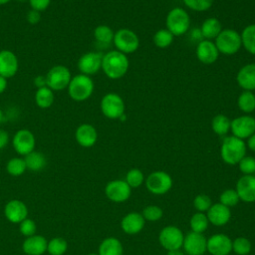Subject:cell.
<instances>
[{"instance_id":"11","label":"cell","mask_w":255,"mask_h":255,"mask_svg":"<svg viewBox=\"0 0 255 255\" xmlns=\"http://www.w3.org/2000/svg\"><path fill=\"white\" fill-rule=\"evenodd\" d=\"M230 131L240 139L248 138L255 132V118L248 115L235 118L230 123Z\"/></svg>"},{"instance_id":"44","label":"cell","mask_w":255,"mask_h":255,"mask_svg":"<svg viewBox=\"0 0 255 255\" xmlns=\"http://www.w3.org/2000/svg\"><path fill=\"white\" fill-rule=\"evenodd\" d=\"M239 170L244 175H250L255 172V158L253 156L245 155L239 162H238Z\"/></svg>"},{"instance_id":"50","label":"cell","mask_w":255,"mask_h":255,"mask_svg":"<svg viewBox=\"0 0 255 255\" xmlns=\"http://www.w3.org/2000/svg\"><path fill=\"white\" fill-rule=\"evenodd\" d=\"M34 84L37 87V89L39 88H43V87H47V81H46V76H37L34 79Z\"/></svg>"},{"instance_id":"23","label":"cell","mask_w":255,"mask_h":255,"mask_svg":"<svg viewBox=\"0 0 255 255\" xmlns=\"http://www.w3.org/2000/svg\"><path fill=\"white\" fill-rule=\"evenodd\" d=\"M75 138L81 146L91 147L97 142L98 131L96 128L90 124H82L75 131Z\"/></svg>"},{"instance_id":"20","label":"cell","mask_w":255,"mask_h":255,"mask_svg":"<svg viewBox=\"0 0 255 255\" xmlns=\"http://www.w3.org/2000/svg\"><path fill=\"white\" fill-rule=\"evenodd\" d=\"M5 217L12 223H20L27 218L28 208L26 204L18 199H12L4 207Z\"/></svg>"},{"instance_id":"52","label":"cell","mask_w":255,"mask_h":255,"mask_svg":"<svg viewBox=\"0 0 255 255\" xmlns=\"http://www.w3.org/2000/svg\"><path fill=\"white\" fill-rule=\"evenodd\" d=\"M7 85H8L7 79L0 76V95L5 92V90L7 89Z\"/></svg>"},{"instance_id":"54","label":"cell","mask_w":255,"mask_h":255,"mask_svg":"<svg viewBox=\"0 0 255 255\" xmlns=\"http://www.w3.org/2000/svg\"><path fill=\"white\" fill-rule=\"evenodd\" d=\"M11 0H0V5H5L7 4L8 2H10Z\"/></svg>"},{"instance_id":"7","label":"cell","mask_w":255,"mask_h":255,"mask_svg":"<svg viewBox=\"0 0 255 255\" xmlns=\"http://www.w3.org/2000/svg\"><path fill=\"white\" fill-rule=\"evenodd\" d=\"M102 114L110 120H119L125 114V102L116 93L106 94L100 103Z\"/></svg>"},{"instance_id":"16","label":"cell","mask_w":255,"mask_h":255,"mask_svg":"<svg viewBox=\"0 0 255 255\" xmlns=\"http://www.w3.org/2000/svg\"><path fill=\"white\" fill-rule=\"evenodd\" d=\"M206 249L211 255H228L232 251V240L223 233L213 234L207 239Z\"/></svg>"},{"instance_id":"49","label":"cell","mask_w":255,"mask_h":255,"mask_svg":"<svg viewBox=\"0 0 255 255\" xmlns=\"http://www.w3.org/2000/svg\"><path fill=\"white\" fill-rule=\"evenodd\" d=\"M189 36H190V39H191L192 41H196V42H198V43H199L200 41L204 40V39H203V37H202L201 31H200V29H199V28H196V29L191 30V31H190V34H189Z\"/></svg>"},{"instance_id":"14","label":"cell","mask_w":255,"mask_h":255,"mask_svg":"<svg viewBox=\"0 0 255 255\" xmlns=\"http://www.w3.org/2000/svg\"><path fill=\"white\" fill-rule=\"evenodd\" d=\"M103 54L100 52H88L80 57L78 60V69L81 74L92 76L102 69Z\"/></svg>"},{"instance_id":"13","label":"cell","mask_w":255,"mask_h":255,"mask_svg":"<svg viewBox=\"0 0 255 255\" xmlns=\"http://www.w3.org/2000/svg\"><path fill=\"white\" fill-rule=\"evenodd\" d=\"M105 193L111 201L121 203L127 201L129 198L131 194V188L126 182V180L115 179L107 183L105 187Z\"/></svg>"},{"instance_id":"10","label":"cell","mask_w":255,"mask_h":255,"mask_svg":"<svg viewBox=\"0 0 255 255\" xmlns=\"http://www.w3.org/2000/svg\"><path fill=\"white\" fill-rule=\"evenodd\" d=\"M184 235L182 231L173 225L163 227L158 234V241L163 249L168 251L178 250L182 247Z\"/></svg>"},{"instance_id":"15","label":"cell","mask_w":255,"mask_h":255,"mask_svg":"<svg viewBox=\"0 0 255 255\" xmlns=\"http://www.w3.org/2000/svg\"><path fill=\"white\" fill-rule=\"evenodd\" d=\"M207 239L203 233L189 232L184 236L182 247L187 255H203L207 249Z\"/></svg>"},{"instance_id":"26","label":"cell","mask_w":255,"mask_h":255,"mask_svg":"<svg viewBox=\"0 0 255 255\" xmlns=\"http://www.w3.org/2000/svg\"><path fill=\"white\" fill-rule=\"evenodd\" d=\"M199 29L201 31L203 39L212 41L222 31V25L217 18L209 17L202 22Z\"/></svg>"},{"instance_id":"42","label":"cell","mask_w":255,"mask_h":255,"mask_svg":"<svg viewBox=\"0 0 255 255\" xmlns=\"http://www.w3.org/2000/svg\"><path fill=\"white\" fill-rule=\"evenodd\" d=\"M183 3L190 10L196 12H203L208 10L212 6L213 0H183Z\"/></svg>"},{"instance_id":"22","label":"cell","mask_w":255,"mask_h":255,"mask_svg":"<svg viewBox=\"0 0 255 255\" xmlns=\"http://www.w3.org/2000/svg\"><path fill=\"white\" fill-rule=\"evenodd\" d=\"M144 224L145 220L140 213L129 212L123 217L121 221V228L125 233L128 235H134L143 229Z\"/></svg>"},{"instance_id":"30","label":"cell","mask_w":255,"mask_h":255,"mask_svg":"<svg viewBox=\"0 0 255 255\" xmlns=\"http://www.w3.org/2000/svg\"><path fill=\"white\" fill-rule=\"evenodd\" d=\"M241 42L243 48L251 55H255V24L246 26L241 34Z\"/></svg>"},{"instance_id":"9","label":"cell","mask_w":255,"mask_h":255,"mask_svg":"<svg viewBox=\"0 0 255 255\" xmlns=\"http://www.w3.org/2000/svg\"><path fill=\"white\" fill-rule=\"evenodd\" d=\"M145 186L150 193L162 195L167 193L172 187V178L167 172L156 170L148 174L145 179Z\"/></svg>"},{"instance_id":"55","label":"cell","mask_w":255,"mask_h":255,"mask_svg":"<svg viewBox=\"0 0 255 255\" xmlns=\"http://www.w3.org/2000/svg\"><path fill=\"white\" fill-rule=\"evenodd\" d=\"M2 120H3V113H2V110L0 109V123L2 122Z\"/></svg>"},{"instance_id":"2","label":"cell","mask_w":255,"mask_h":255,"mask_svg":"<svg viewBox=\"0 0 255 255\" xmlns=\"http://www.w3.org/2000/svg\"><path fill=\"white\" fill-rule=\"evenodd\" d=\"M246 143L234 135L225 136L220 147V155L222 160L229 164L235 165L246 155Z\"/></svg>"},{"instance_id":"57","label":"cell","mask_w":255,"mask_h":255,"mask_svg":"<svg viewBox=\"0 0 255 255\" xmlns=\"http://www.w3.org/2000/svg\"><path fill=\"white\" fill-rule=\"evenodd\" d=\"M17 1H20V2H24V1H28V0H17Z\"/></svg>"},{"instance_id":"40","label":"cell","mask_w":255,"mask_h":255,"mask_svg":"<svg viewBox=\"0 0 255 255\" xmlns=\"http://www.w3.org/2000/svg\"><path fill=\"white\" fill-rule=\"evenodd\" d=\"M219 200H220L221 204H223L229 208L232 206H235L240 201L236 190L233 188H228V189L223 190L219 196Z\"/></svg>"},{"instance_id":"51","label":"cell","mask_w":255,"mask_h":255,"mask_svg":"<svg viewBox=\"0 0 255 255\" xmlns=\"http://www.w3.org/2000/svg\"><path fill=\"white\" fill-rule=\"evenodd\" d=\"M246 147H248L250 150L255 152V132L253 134H251L248 138H247V142H246Z\"/></svg>"},{"instance_id":"39","label":"cell","mask_w":255,"mask_h":255,"mask_svg":"<svg viewBox=\"0 0 255 255\" xmlns=\"http://www.w3.org/2000/svg\"><path fill=\"white\" fill-rule=\"evenodd\" d=\"M251 242L246 237H237L232 241V251L237 255H248L251 251Z\"/></svg>"},{"instance_id":"56","label":"cell","mask_w":255,"mask_h":255,"mask_svg":"<svg viewBox=\"0 0 255 255\" xmlns=\"http://www.w3.org/2000/svg\"><path fill=\"white\" fill-rule=\"evenodd\" d=\"M88 255H99V254H96V253H90V254H88Z\"/></svg>"},{"instance_id":"19","label":"cell","mask_w":255,"mask_h":255,"mask_svg":"<svg viewBox=\"0 0 255 255\" xmlns=\"http://www.w3.org/2000/svg\"><path fill=\"white\" fill-rule=\"evenodd\" d=\"M19 68L17 56L10 50L0 51V76L9 79L14 77Z\"/></svg>"},{"instance_id":"6","label":"cell","mask_w":255,"mask_h":255,"mask_svg":"<svg viewBox=\"0 0 255 255\" xmlns=\"http://www.w3.org/2000/svg\"><path fill=\"white\" fill-rule=\"evenodd\" d=\"M113 43L119 52L127 55L134 53L138 49L139 38L132 30L122 28L115 33Z\"/></svg>"},{"instance_id":"25","label":"cell","mask_w":255,"mask_h":255,"mask_svg":"<svg viewBox=\"0 0 255 255\" xmlns=\"http://www.w3.org/2000/svg\"><path fill=\"white\" fill-rule=\"evenodd\" d=\"M48 241L42 235H32L25 239L22 245L27 255H42L47 251Z\"/></svg>"},{"instance_id":"46","label":"cell","mask_w":255,"mask_h":255,"mask_svg":"<svg viewBox=\"0 0 255 255\" xmlns=\"http://www.w3.org/2000/svg\"><path fill=\"white\" fill-rule=\"evenodd\" d=\"M28 1L31 9L39 12L46 10L51 3V0H28Z\"/></svg>"},{"instance_id":"17","label":"cell","mask_w":255,"mask_h":255,"mask_svg":"<svg viewBox=\"0 0 255 255\" xmlns=\"http://www.w3.org/2000/svg\"><path fill=\"white\" fill-rule=\"evenodd\" d=\"M239 199L246 203L255 202V175H243L236 183L235 188Z\"/></svg>"},{"instance_id":"27","label":"cell","mask_w":255,"mask_h":255,"mask_svg":"<svg viewBox=\"0 0 255 255\" xmlns=\"http://www.w3.org/2000/svg\"><path fill=\"white\" fill-rule=\"evenodd\" d=\"M122 242L116 237H108L99 246V255H123Z\"/></svg>"},{"instance_id":"37","label":"cell","mask_w":255,"mask_h":255,"mask_svg":"<svg viewBox=\"0 0 255 255\" xmlns=\"http://www.w3.org/2000/svg\"><path fill=\"white\" fill-rule=\"evenodd\" d=\"M27 169L24 158L13 157L6 164V170L12 176H19Z\"/></svg>"},{"instance_id":"36","label":"cell","mask_w":255,"mask_h":255,"mask_svg":"<svg viewBox=\"0 0 255 255\" xmlns=\"http://www.w3.org/2000/svg\"><path fill=\"white\" fill-rule=\"evenodd\" d=\"M68 248L67 241L62 237L52 238L48 242L47 251L50 255H63Z\"/></svg>"},{"instance_id":"8","label":"cell","mask_w":255,"mask_h":255,"mask_svg":"<svg viewBox=\"0 0 255 255\" xmlns=\"http://www.w3.org/2000/svg\"><path fill=\"white\" fill-rule=\"evenodd\" d=\"M45 76L47 87L52 91H62L67 89L72 79L69 68L64 65H56L52 67Z\"/></svg>"},{"instance_id":"29","label":"cell","mask_w":255,"mask_h":255,"mask_svg":"<svg viewBox=\"0 0 255 255\" xmlns=\"http://www.w3.org/2000/svg\"><path fill=\"white\" fill-rule=\"evenodd\" d=\"M24 160H25L27 169L31 171H40L45 167L47 163L45 155L42 152L35 151V150L25 155Z\"/></svg>"},{"instance_id":"47","label":"cell","mask_w":255,"mask_h":255,"mask_svg":"<svg viewBox=\"0 0 255 255\" xmlns=\"http://www.w3.org/2000/svg\"><path fill=\"white\" fill-rule=\"evenodd\" d=\"M26 18H27L28 23H30L32 25H35V24L40 22V20H41V13L39 11L31 9V10L28 11Z\"/></svg>"},{"instance_id":"1","label":"cell","mask_w":255,"mask_h":255,"mask_svg":"<svg viewBox=\"0 0 255 255\" xmlns=\"http://www.w3.org/2000/svg\"><path fill=\"white\" fill-rule=\"evenodd\" d=\"M129 62L126 54L113 50L103 56L102 70L105 75L112 80L123 78L128 70Z\"/></svg>"},{"instance_id":"24","label":"cell","mask_w":255,"mask_h":255,"mask_svg":"<svg viewBox=\"0 0 255 255\" xmlns=\"http://www.w3.org/2000/svg\"><path fill=\"white\" fill-rule=\"evenodd\" d=\"M236 82L243 91L255 90V63L246 64L241 67L236 75Z\"/></svg>"},{"instance_id":"53","label":"cell","mask_w":255,"mask_h":255,"mask_svg":"<svg viewBox=\"0 0 255 255\" xmlns=\"http://www.w3.org/2000/svg\"><path fill=\"white\" fill-rule=\"evenodd\" d=\"M168 255H184L182 252L178 250H174V251H168Z\"/></svg>"},{"instance_id":"33","label":"cell","mask_w":255,"mask_h":255,"mask_svg":"<svg viewBox=\"0 0 255 255\" xmlns=\"http://www.w3.org/2000/svg\"><path fill=\"white\" fill-rule=\"evenodd\" d=\"M115 32L108 25H99L94 30V37L99 44L109 45L113 43Z\"/></svg>"},{"instance_id":"12","label":"cell","mask_w":255,"mask_h":255,"mask_svg":"<svg viewBox=\"0 0 255 255\" xmlns=\"http://www.w3.org/2000/svg\"><path fill=\"white\" fill-rule=\"evenodd\" d=\"M36 139L33 132L27 128H21L16 131L12 138V145L15 151L20 155H27L34 150Z\"/></svg>"},{"instance_id":"18","label":"cell","mask_w":255,"mask_h":255,"mask_svg":"<svg viewBox=\"0 0 255 255\" xmlns=\"http://www.w3.org/2000/svg\"><path fill=\"white\" fill-rule=\"evenodd\" d=\"M195 55L199 62L205 65L213 64L219 57V52L214 44L210 40H202L196 45Z\"/></svg>"},{"instance_id":"31","label":"cell","mask_w":255,"mask_h":255,"mask_svg":"<svg viewBox=\"0 0 255 255\" xmlns=\"http://www.w3.org/2000/svg\"><path fill=\"white\" fill-rule=\"evenodd\" d=\"M231 121L223 114H218L211 121V128L219 136H224L230 130Z\"/></svg>"},{"instance_id":"41","label":"cell","mask_w":255,"mask_h":255,"mask_svg":"<svg viewBox=\"0 0 255 255\" xmlns=\"http://www.w3.org/2000/svg\"><path fill=\"white\" fill-rule=\"evenodd\" d=\"M141 215L143 216L144 220L157 221L162 217L163 211L157 205H148V206H145L143 208Z\"/></svg>"},{"instance_id":"35","label":"cell","mask_w":255,"mask_h":255,"mask_svg":"<svg viewBox=\"0 0 255 255\" xmlns=\"http://www.w3.org/2000/svg\"><path fill=\"white\" fill-rule=\"evenodd\" d=\"M173 37L174 36L167 29H159L154 33L152 42L157 48L164 49L171 45L173 42Z\"/></svg>"},{"instance_id":"45","label":"cell","mask_w":255,"mask_h":255,"mask_svg":"<svg viewBox=\"0 0 255 255\" xmlns=\"http://www.w3.org/2000/svg\"><path fill=\"white\" fill-rule=\"evenodd\" d=\"M19 224H20L19 225V230H20L22 235L27 236V237L35 235L36 230H37V226H36V223H35L34 220L26 218L23 221H21Z\"/></svg>"},{"instance_id":"48","label":"cell","mask_w":255,"mask_h":255,"mask_svg":"<svg viewBox=\"0 0 255 255\" xmlns=\"http://www.w3.org/2000/svg\"><path fill=\"white\" fill-rule=\"evenodd\" d=\"M9 142V134L6 130L0 128V149H3Z\"/></svg>"},{"instance_id":"5","label":"cell","mask_w":255,"mask_h":255,"mask_svg":"<svg viewBox=\"0 0 255 255\" xmlns=\"http://www.w3.org/2000/svg\"><path fill=\"white\" fill-rule=\"evenodd\" d=\"M165 25L166 29L173 36L184 35L190 27L189 15L184 9L180 7H175L167 13Z\"/></svg>"},{"instance_id":"43","label":"cell","mask_w":255,"mask_h":255,"mask_svg":"<svg viewBox=\"0 0 255 255\" xmlns=\"http://www.w3.org/2000/svg\"><path fill=\"white\" fill-rule=\"evenodd\" d=\"M212 205L211 198L206 194H198L193 199V206L198 212L207 211Z\"/></svg>"},{"instance_id":"4","label":"cell","mask_w":255,"mask_h":255,"mask_svg":"<svg viewBox=\"0 0 255 255\" xmlns=\"http://www.w3.org/2000/svg\"><path fill=\"white\" fill-rule=\"evenodd\" d=\"M219 54L231 56L236 54L242 47L240 34L233 29H224L214 39Z\"/></svg>"},{"instance_id":"34","label":"cell","mask_w":255,"mask_h":255,"mask_svg":"<svg viewBox=\"0 0 255 255\" xmlns=\"http://www.w3.org/2000/svg\"><path fill=\"white\" fill-rule=\"evenodd\" d=\"M208 224H209L208 218L206 214H204L203 212L194 213L189 220L191 231L196 233H203L207 229Z\"/></svg>"},{"instance_id":"21","label":"cell","mask_w":255,"mask_h":255,"mask_svg":"<svg viewBox=\"0 0 255 255\" xmlns=\"http://www.w3.org/2000/svg\"><path fill=\"white\" fill-rule=\"evenodd\" d=\"M206 212L209 223L214 226H224L231 218L230 208L221 204L220 202L212 204Z\"/></svg>"},{"instance_id":"32","label":"cell","mask_w":255,"mask_h":255,"mask_svg":"<svg viewBox=\"0 0 255 255\" xmlns=\"http://www.w3.org/2000/svg\"><path fill=\"white\" fill-rule=\"evenodd\" d=\"M237 106L244 114H250L255 111V95L251 91H243L238 99Z\"/></svg>"},{"instance_id":"38","label":"cell","mask_w":255,"mask_h":255,"mask_svg":"<svg viewBox=\"0 0 255 255\" xmlns=\"http://www.w3.org/2000/svg\"><path fill=\"white\" fill-rule=\"evenodd\" d=\"M144 181V175L138 168H131L126 174V182L130 188L139 187Z\"/></svg>"},{"instance_id":"28","label":"cell","mask_w":255,"mask_h":255,"mask_svg":"<svg viewBox=\"0 0 255 255\" xmlns=\"http://www.w3.org/2000/svg\"><path fill=\"white\" fill-rule=\"evenodd\" d=\"M55 101L54 91H52L49 87L39 88L35 94V103L40 109H48L50 108Z\"/></svg>"},{"instance_id":"3","label":"cell","mask_w":255,"mask_h":255,"mask_svg":"<svg viewBox=\"0 0 255 255\" xmlns=\"http://www.w3.org/2000/svg\"><path fill=\"white\" fill-rule=\"evenodd\" d=\"M94 81L90 76L78 74L72 77L68 86V94L75 102H84L88 100L94 92Z\"/></svg>"}]
</instances>
